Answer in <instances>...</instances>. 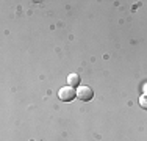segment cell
<instances>
[{"instance_id": "6da1fadb", "label": "cell", "mask_w": 147, "mask_h": 141, "mask_svg": "<svg viewBox=\"0 0 147 141\" xmlns=\"http://www.w3.org/2000/svg\"><path fill=\"white\" fill-rule=\"evenodd\" d=\"M58 97H59V100H63V102H72L74 99L77 97V89H74L72 86H63V88H59V91H58Z\"/></svg>"}, {"instance_id": "277c9868", "label": "cell", "mask_w": 147, "mask_h": 141, "mask_svg": "<svg viewBox=\"0 0 147 141\" xmlns=\"http://www.w3.org/2000/svg\"><path fill=\"white\" fill-rule=\"evenodd\" d=\"M139 105H141L144 110H147V94H142V96L139 97Z\"/></svg>"}, {"instance_id": "3957f363", "label": "cell", "mask_w": 147, "mask_h": 141, "mask_svg": "<svg viewBox=\"0 0 147 141\" xmlns=\"http://www.w3.org/2000/svg\"><path fill=\"white\" fill-rule=\"evenodd\" d=\"M67 83H69V86H72V88L78 86V83H80V77L77 75V74H69V77H67Z\"/></svg>"}, {"instance_id": "7a4b0ae2", "label": "cell", "mask_w": 147, "mask_h": 141, "mask_svg": "<svg viewBox=\"0 0 147 141\" xmlns=\"http://www.w3.org/2000/svg\"><path fill=\"white\" fill-rule=\"evenodd\" d=\"M77 97L83 102H89L91 99L94 97V91L91 89L89 86H78V89H77Z\"/></svg>"}]
</instances>
